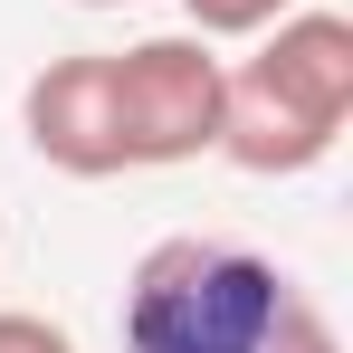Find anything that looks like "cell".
I'll return each instance as SVG.
<instances>
[{
	"instance_id": "obj_1",
	"label": "cell",
	"mask_w": 353,
	"mask_h": 353,
	"mask_svg": "<svg viewBox=\"0 0 353 353\" xmlns=\"http://www.w3.org/2000/svg\"><path fill=\"white\" fill-rule=\"evenodd\" d=\"M124 353H334V325L258 248L163 239L124 287Z\"/></svg>"
},
{
	"instance_id": "obj_2",
	"label": "cell",
	"mask_w": 353,
	"mask_h": 353,
	"mask_svg": "<svg viewBox=\"0 0 353 353\" xmlns=\"http://www.w3.org/2000/svg\"><path fill=\"white\" fill-rule=\"evenodd\" d=\"M344 115H353V19L305 10L239 77H220V134L210 143L239 172H305L334 153Z\"/></svg>"
},
{
	"instance_id": "obj_3",
	"label": "cell",
	"mask_w": 353,
	"mask_h": 353,
	"mask_svg": "<svg viewBox=\"0 0 353 353\" xmlns=\"http://www.w3.org/2000/svg\"><path fill=\"white\" fill-rule=\"evenodd\" d=\"M115 67V143L124 163H191L220 134V58L201 39H143Z\"/></svg>"
},
{
	"instance_id": "obj_4",
	"label": "cell",
	"mask_w": 353,
	"mask_h": 353,
	"mask_svg": "<svg viewBox=\"0 0 353 353\" xmlns=\"http://www.w3.org/2000/svg\"><path fill=\"white\" fill-rule=\"evenodd\" d=\"M19 124H29V143L58 163V172L96 181V172H124V143H115V67L96 58H48L29 77V96H19Z\"/></svg>"
},
{
	"instance_id": "obj_5",
	"label": "cell",
	"mask_w": 353,
	"mask_h": 353,
	"mask_svg": "<svg viewBox=\"0 0 353 353\" xmlns=\"http://www.w3.org/2000/svg\"><path fill=\"white\" fill-rule=\"evenodd\" d=\"M277 10H287V0H191V19H201V29H268Z\"/></svg>"
},
{
	"instance_id": "obj_6",
	"label": "cell",
	"mask_w": 353,
	"mask_h": 353,
	"mask_svg": "<svg viewBox=\"0 0 353 353\" xmlns=\"http://www.w3.org/2000/svg\"><path fill=\"white\" fill-rule=\"evenodd\" d=\"M0 353H77L48 315H0Z\"/></svg>"
}]
</instances>
